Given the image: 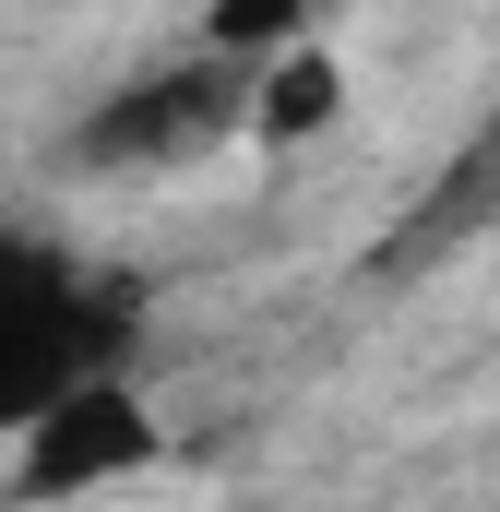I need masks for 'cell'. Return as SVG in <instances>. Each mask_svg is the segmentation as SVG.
Here are the masks:
<instances>
[{"mask_svg": "<svg viewBox=\"0 0 500 512\" xmlns=\"http://www.w3.org/2000/svg\"><path fill=\"white\" fill-rule=\"evenodd\" d=\"M310 36V0H203V48L227 60H286Z\"/></svg>", "mask_w": 500, "mask_h": 512, "instance_id": "5b68a950", "label": "cell"}, {"mask_svg": "<svg viewBox=\"0 0 500 512\" xmlns=\"http://www.w3.org/2000/svg\"><path fill=\"white\" fill-rule=\"evenodd\" d=\"M131 346H143L131 274L84 262L72 239H48V227H0V441L24 417H48L72 382L131 370Z\"/></svg>", "mask_w": 500, "mask_h": 512, "instance_id": "6da1fadb", "label": "cell"}, {"mask_svg": "<svg viewBox=\"0 0 500 512\" xmlns=\"http://www.w3.org/2000/svg\"><path fill=\"white\" fill-rule=\"evenodd\" d=\"M250 84H262V60H227V48H179V60H155V72H120V84L72 120V167H108V179L203 167L215 143L250 131Z\"/></svg>", "mask_w": 500, "mask_h": 512, "instance_id": "7a4b0ae2", "label": "cell"}, {"mask_svg": "<svg viewBox=\"0 0 500 512\" xmlns=\"http://www.w3.org/2000/svg\"><path fill=\"white\" fill-rule=\"evenodd\" d=\"M334 120H346V60H334L322 36H298L286 60H262V84H250V143H322Z\"/></svg>", "mask_w": 500, "mask_h": 512, "instance_id": "277c9868", "label": "cell"}, {"mask_svg": "<svg viewBox=\"0 0 500 512\" xmlns=\"http://www.w3.org/2000/svg\"><path fill=\"white\" fill-rule=\"evenodd\" d=\"M167 453V417L143 405L131 370H96V382H72L48 417H24L12 429V477H0V501L12 512H60V501H96V489H120Z\"/></svg>", "mask_w": 500, "mask_h": 512, "instance_id": "3957f363", "label": "cell"}]
</instances>
